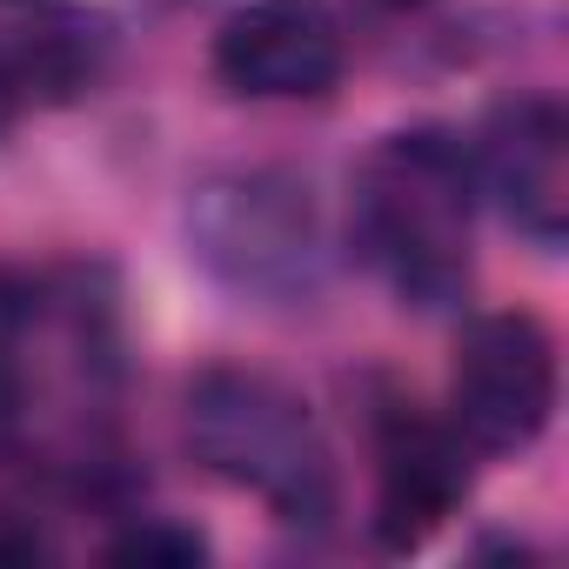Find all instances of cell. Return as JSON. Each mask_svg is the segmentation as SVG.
<instances>
[{
  "mask_svg": "<svg viewBox=\"0 0 569 569\" xmlns=\"http://www.w3.org/2000/svg\"><path fill=\"white\" fill-rule=\"evenodd\" d=\"M108 556H114V562H168V569H188V562H201V556H208V542H201L194 529H181V522L154 516V522H134Z\"/></svg>",
  "mask_w": 569,
  "mask_h": 569,
  "instance_id": "cell-8",
  "label": "cell"
},
{
  "mask_svg": "<svg viewBox=\"0 0 569 569\" xmlns=\"http://www.w3.org/2000/svg\"><path fill=\"white\" fill-rule=\"evenodd\" d=\"M469 442L449 416L402 396L376 409V536L382 549H422L469 496Z\"/></svg>",
  "mask_w": 569,
  "mask_h": 569,
  "instance_id": "cell-7",
  "label": "cell"
},
{
  "mask_svg": "<svg viewBox=\"0 0 569 569\" xmlns=\"http://www.w3.org/2000/svg\"><path fill=\"white\" fill-rule=\"evenodd\" d=\"M214 81L241 101H322L342 81V34L316 0H241L214 28Z\"/></svg>",
  "mask_w": 569,
  "mask_h": 569,
  "instance_id": "cell-5",
  "label": "cell"
},
{
  "mask_svg": "<svg viewBox=\"0 0 569 569\" xmlns=\"http://www.w3.org/2000/svg\"><path fill=\"white\" fill-rule=\"evenodd\" d=\"M188 248L248 302H296L322 281V214L309 181L289 168H228L194 181Z\"/></svg>",
  "mask_w": 569,
  "mask_h": 569,
  "instance_id": "cell-3",
  "label": "cell"
},
{
  "mask_svg": "<svg viewBox=\"0 0 569 569\" xmlns=\"http://www.w3.org/2000/svg\"><path fill=\"white\" fill-rule=\"evenodd\" d=\"M181 436L208 476L248 489L281 522L336 516V456L309 402L261 369H201L188 382Z\"/></svg>",
  "mask_w": 569,
  "mask_h": 569,
  "instance_id": "cell-2",
  "label": "cell"
},
{
  "mask_svg": "<svg viewBox=\"0 0 569 569\" xmlns=\"http://www.w3.org/2000/svg\"><path fill=\"white\" fill-rule=\"evenodd\" d=\"M476 161L442 128H409L369 148L356 168V248L416 309H449L469 289L476 248Z\"/></svg>",
  "mask_w": 569,
  "mask_h": 569,
  "instance_id": "cell-1",
  "label": "cell"
},
{
  "mask_svg": "<svg viewBox=\"0 0 569 569\" xmlns=\"http://www.w3.org/2000/svg\"><path fill=\"white\" fill-rule=\"evenodd\" d=\"M476 188L502 208L516 234L536 248H562L569 234V114L556 94H516L489 114L482 141L469 148Z\"/></svg>",
  "mask_w": 569,
  "mask_h": 569,
  "instance_id": "cell-6",
  "label": "cell"
},
{
  "mask_svg": "<svg viewBox=\"0 0 569 569\" xmlns=\"http://www.w3.org/2000/svg\"><path fill=\"white\" fill-rule=\"evenodd\" d=\"M549 416H556V336L522 309L476 316L449 369L456 436L476 456H522L549 429Z\"/></svg>",
  "mask_w": 569,
  "mask_h": 569,
  "instance_id": "cell-4",
  "label": "cell"
}]
</instances>
